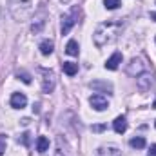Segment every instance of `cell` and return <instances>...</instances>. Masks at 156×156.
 Segmentation results:
<instances>
[{
  "label": "cell",
  "mask_w": 156,
  "mask_h": 156,
  "mask_svg": "<svg viewBox=\"0 0 156 156\" xmlns=\"http://www.w3.org/2000/svg\"><path fill=\"white\" fill-rule=\"evenodd\" d=\"M122 27H123V24H122L120 20H116V18H115V20L102 22V24L96 27L94 35H93V40H94L96 47H104V45H107V44H113V42L118 38Z\"/></svg>",
  "instance_id": "6da1fadb"
},
{
  "label": "cell",
  "mask_w": 156,
  "mask_h": 156,
  "mask_svg": "<svg viewBox=\"0 0 156 156\" xmlns=\"http://www.w3.org/2000/svg\"><path fill=\"white\" fill-rule=\"evenodd\" d=\"M9 11L16 22H26L33 13V0H9Z\"/></svg>",
  "instance_id": "7a4b0ae2"
},
{
  "label": "cell",
  "mask_w": 156,
  "mask_h": 156,
  "mask_svg": "<svg viewBox=\"0 0 156 156\" xmlns=\"http://www.w3.org/2000/svg\"><path fill=\"white\" fill-rule=\"evenodd\" d=\"M78 15H80V9L78 7H73L69 13H66L64 16H62V35H67L71 29H73V26L78 22Z\"/></svg>",
  "instance_id": "3957f363"
},
{
  "label": "cell",
  "mask_w": 156,
  "mask_h": 156,
  "mask_svg": "<svg viewBox=\"0 0 156 156\" xmlns=\"http://www.w3.org/2000/svg\"><path fill=\"white\" fill-rule=\"evenodd\" d=\"M40 73H42V91L44 93H51L53 89H55V75H53V71H47V69H40Z\"/></svg>",
  "instance_id": "277c9868"
},
{
  "label": "cell",
  "mask_w": 156,
  "mask_h": 156,
  "mask_svg": "<svg viewBox=\"0 0 156 156\" xmlns=\"http://www.w3.org/2000/svg\"><path fill=\"white\" fill-rule=\"evenodd\" d=\"M89 104H91V107L96 109V111H105V109L109 107V102H107V98H105L104 94H93V96L89 98Z\"/></svg>",
  "instance_id": "5b68a950"
},
{
  "label": "cell",
  "mask_w": 156,
  "mask_h": 156,
  "mask_svg": "<svg viewBox=\"0 0 156 156\" xmlns=\"http://www.w3.org/2000/svg\"><path fill=\"white\" fill-rule=\"evenodd\" d=\"M127 73H129L131 76H136V75L145 73V64H144V60H142V58H133L131 64H129V67H127Z\"/></svg>",
  "instance_id": "8992f818"
},
{
  "label": "cell",
  "mask_w": 156,
  "mask_h": 156,
  "mask_svg": "<svg viewBox=\"0 0 156 156\" xmlns=\"http://www.w3.org/2000/svg\"><path fill=\"white\" fill-rule=\"evenodd\" d=\"M138 87L142 89V91H147V89H151L153 87V83H154V80H153V73H142V75H138Z\"/></svg>",
  "instance_id": "52a82bcc"
},
{
  "label": "cell",
  "mask_w": 156,
  "mask_h": 156,
  "mask_svg": "<svg viewBox=\"0 0 156 156\" xmlns=\"http://www.w3.org/2000/svg\"><path fill=\"white\" fill-rule=\"evenodd\" d=\"M26 104H27L26 94H22V93H13L11 94V107L13 109H24Z\"/></svg>",
  "instance_id": "ba28073f"
},
{
  "label": "cell",
  "mask_w": 156,
  "mask_h": 156,
  "mask_svg": "<svg viewBox=\"0 0 156 156\" xmlns=\"http://www.w3.org/2000/svg\"><path fill=\"white\" fill-rule=\"evenodd\" d=\"M94 91H104V93H113V85L109 83V82H102V80H94V82H91L89 83Z\"/></svg>",
  "instance_id": "9c48e42d"
},
{
  "label": "cell",
  "mask_w": 156,
  "mask_h": 156,
  "mask_svg": "<svg viewBox=\"0 0 156 156\" xmlns=\"http://www.w3.org/2000/svg\"><path fill=\"white\" fill-rule=\"evenodd\" d=\"M96 156H122V154H120V149L116 145H104V147L98 149Z\"/></svg>",
  "instance_id": "30bf717a"
},
{
  "label": "cell",
  "mask_w": 156,
  "mask_h": 156,
  "mask_svg": "<svg viewBox=\"0 0 156 156\" xmlns=\"http://www.w3.org/2000/svg\"><path fill=\"white\" fill-rule=\"evenodd\" d=\"M122 64V53H115L107 62H105V69H109V71H115L118 69V66Z\"/></svg>",
  "instance_id": "8fae6325"
},
{
  "label": "cell",
  "mask_w": 156,
  "mask_h": 156,
  "mask_svg": "<svg viewBox=\"0 0 156 156\" xmlns=\"http://www.w3.org/2000/svg\"><path fill=\"white\" fill-rule=\"evenodd\" d=\"M44 24H45V13H40L35 16V20H33V26H31V31L37 35L42 31V27H44Z\"/></svg>",
  "instance_id": "7c38bea8"
},
{
  "label": "cell",
  "mask_w": 156,
  "mask_h": 156,
  "mask_svg": "<svg viewBox=\"0 0 156 156\" xmlns=\"http://www.w3.org/2000/svg\"><path fill=\"white\" fill-rule=\"evenodd\" d=\"M38 49L44 56H49V55L53 53V49H55V44H53V40H44V42H40Z\"/></svg>",
  "instance_id": "4fadbf2b"
},
{
  "label": "cell",
  "mask_w": 156,
  "mask_h": 156,
  "mask_svg": "<svg viewBox=\"0 0 156 156\" xmlns=\"http://www.w3.org/2000/svg\"><path fill=\"white\" fill-rule=\"evenodd\" d=\"M62 69H64V73L67 76H75L78 73V64H75V62H64L62 64Z\"/></svg>",
  "instance_id": "5bb4252c"
},
{
  "label": "cell",
  "mask_w": 156,
  "mask_h": 156,
  "mask_svg": "<svg viewBox=\"0 0 156 156\" xmlns=\"http://www.w3.org/2000/svg\"><path fill=\"white\" fill-rule=\"evenodd\" d=\"M113 127H115V131H116L118 134L125 133V131H127V122H125V116H118L116 120L113 122Z\"/></svg>",
  "instance_id": "9a60e30c"
},
{
  "label": "cell",
  "mask_w": 156,
  "mask_h": 156,
  "mask_svg": "<svg viewBox=\"0 0 156 156\" xmlns=\"http://www.w3.org/2000/svg\"><path fill=\"white\" fill-rule=\"evenodd\" d=\"M47 149H49V140L45 136H38L37 138V151L38 153H45Z\"/></svg>",
  "instance_id": "2e32d148"
},
{
  "label": "cell",
  "mask_w": 156,
  "mask_h": 156,
  "mask_svg": "<svg viewBox=\"0 0 156 156\" xmlns=\"http://www.w3.org/2000/svg\"><path fill=\"white\" fill-rule=\"evenodd\" d=\"M66 53L71 55V56H76L78 55V42L76 40H69L67 45H66Z\"/></svg>",
  "instance_id": "e0dca14e"
},
{
  "label": "cell",
  "mask_w": 156,
  "mask_h": 156,
  "mask_svg": "<svg viewBox=\"0 0 156 156\" xmlns=\"http://www.w3.org/2000/svg\"><path fill=\"white\" fill-rule=\"evenodd\" d=\"M131 147H134V149H144L145 147V138H142V136H136V138H131Z\"/></svg>",
  "instance_id": "ac0fdd59"
},
{
  "label": "cell",
  "mask_w": 156,
  "mask_h": 156,
  "mask_svg": "<svg viewBox=\"0 0 156 156\" xmlns=\"http://www.w3.org/2000/svg\"><path fill=\"white\" fill-rule=\"evenodd\" d=\"M104 5L107 9H116L118 5H120V0H104Z\"/></svg>",
  "instance_id": "d6986e66"
},
{
  "label": "cell",
  "mask_w": 156,
  "mask_h": 156,
  "mask_svg": "<svg viewBox=\"0 0 156 156\" xmlns=\"http://www.w3.org/2000/svg\"><path fill=\"white\" fill-rule=\"evenodd\" d=\"M16 76L20 78V80H22V82H24V83H31V76H29V75H27V73H26V71H20V73H18V75H16Z\"/></svg>",
  "instance_id": "ffe728a7"
},
{
  "label": "cell",
  "mask_w": 156,
  "mask_h": 156,
  "mask_svg": "<svg viewBox=\"0 0 156 156\" xmlns=\"http://www.w3.org/2000/svg\"><path fill=\"white\" fill-rule=\"evenodd\" d=\"M29 136H31L29 133H24V134H22V144H24V145H29Z\"/></svg>",
  "instance_id": "44dd1931"
},
{
  "label": "cell",
  "mask_w": 156,
  "mask_h": 156,
  "mask_svg": "<svg viewBox=\"0 0 156 156\" xmlns=\"http://www.w3.org/2000/svg\"><path fill=\"white\" fill-rule=\"evenodd\" d=\"M104 129H105V125H102V123H100V125H93V131H94V133H102Z\"/></svg>",
  "instance_id": "7402d4cb"
},
{
  "label": "cell",
  "mask_w": 156,
  "mask_h": 156,
  "mask_svg": "<svg viewBox=\"0 0 156 156\" xmlns=\"http://www.w3.org/2000/svg\"><path fill=\"white\" fill-rule=\"evenodd\" d=\"M147 156H156V144L154 145H151V149H149V154Z\"/></svg>",
  "instance_id": "603a6c76"
},
{
  "label": "cell",
  "mask_w": 156,
  "mask_h": 156,
  "mask_svg": "<svg viewBox=\"0 0 156 156\" xmlns=\"http://www.w3.org/2000/svg\"><path fill=\"white\" fill-rule=\"evenodd\" d=\"M4 151H5V144L0 140V156H4Z\"/></svg>",
  "instance_id": "cb8c5ba5"
},
{
  "label": "cell",
  "mask_w": 156,
  "mask_h": 156,
  "mask_svg": "<svg viewBox=\"0 0 156 156\" xmlns=\"http://www.w3.org/2000/svg\"><path fill=\"white\" fill-rule=\"evenodd\" d=\"M53 156H66L64 154V151H62V149H56V151H55V154Z\"/></svg>",
  "instance_id": "d4e9b609"
},
{
  "label": "cell",
  "mask_w": 156,
  "mask_h": 156,
  "mask_svg": "<svg viewBox=\"0 0 156 156\" xmlns=\"http://www.w3.org/2000/svg\"><path fill=\"white\" fill-rule=\"evenodd\" d=\"M151 18H153V20H156V13H151Z\"/></svg>",
  "instance_id": "484cf974"
},
{
  "label": "cell",
  "mask_w": 156,
  "mask_h": 156,
  "mask_svg": "<svg viewBox=\"0 0 156 156\" xmlns=\"http://www.w3.org/2000/svg\"><path fill=\"white\" fill-rule=\"evenodd\" d=\"M153 109H156V100H154V104H153Z\"/></svg>",
  "instance_id": "4316f807"
}]
</instances>
